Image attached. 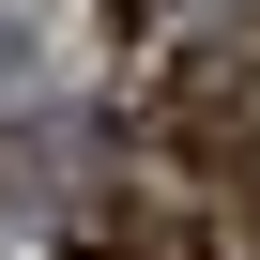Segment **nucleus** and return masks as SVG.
Listing matches in <instances>:
<instances>
[{"mask_svg":"<svg viewBox=\"0 0 260 260\" xmlns=\"http://www.w3.org/2000/svg\"><path fill=\"white\" fill-rule=\"evenodd\" d=\"M153 153H169V169H245V153H260V46H199V61L153 92Z\"/></svg>","mask_w":260,"mask_h":260,"instance_id":"obj_1","label":"nucleus"},{"mask_svg":"<svg viewBox=\"0 0 260 260\" xmlns=\"http://www.w3.org/2000/svg\"><path fill=\"white\" fill-rule=\"evenodd\" d=\"M61 260H214V230L169 214V199H92V214L61 230Z\"/></svg>","mask_w":260,"mask_h":260,"instance_id":"obj_2","label":"nucleus"},{"mask_svg":"<svg viewBox=\"0 0 260 260\" xmlns=\"http://www.w3.org/2000/svg\"><path fill=\"white\" fill-rule=\"evenodd\" d=\"M230 260H260V153L230 169Z\"/></svg>","mask_w":260,"mask_h":260,"instance_id":"obj_3","label":"nucleus"},{"mask_svg":"<svg viewBox=\"0 0 260 260\" xmlns=\"http://www.w3.org/2000/svg\"><path fill=\"white\" fill-rule=\"evenodd\" d=\"M92 16H107V31H153V16H169V0H92Z\"/></svg>","mask_w":260,"mask_h":260,"instance_id":"obj_4","label":"nucleus"}]
</instances>
